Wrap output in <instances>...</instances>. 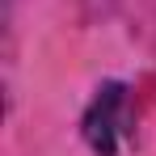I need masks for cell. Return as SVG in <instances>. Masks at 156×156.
<instances>
[{"mask_svg":"<svg viewBox=\"0 0 156 156\" xmlns=\"http://www.w3.org/2000/svg\"><path fill=\"white\" fill-rule=\"evenodd\" d=\"M127 135V93L122 84H105L97 89V97L84 114V139L97 156H118Z\"/></svg>","mask_w":156,"mask_h":156,"instance_id":"obj_1","label":"cell"}]
</instances>
